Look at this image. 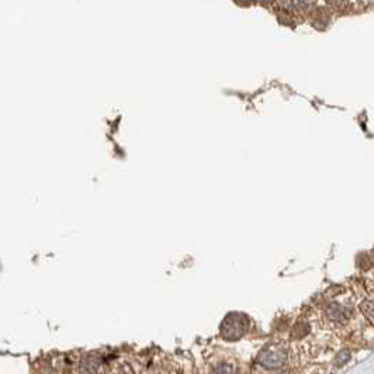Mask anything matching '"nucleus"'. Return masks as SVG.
<instances>
[{
    "label": "nucleus",
    "mask_w": 374,
    "mask_h": 374,
    "mask_svg": "<svg viewBox=\"0 0 374 374\" xmlns=\"http://www.w3.org/2000/svg\"><path fill=\"white\" fill-rule=\"evenodd\" d=\"M246 329V321L239 315H232L227 318L222 325V335L227 339H237L243 335Z\"/></svg>",
    "instance_id": "nucleus-1"
},
{
    "label": "nucleus",
    "mask_w": 374,
    "mask_h": 374,
    "mask_svg": "<svg viewBox=\"0 0 374 374\" xmlns=\"http://www.w3.org/2000/svg\"><path fill=\"white\" fill-rule=\"evenodd\" d=\"M288 6L293 9H303L312 3V0H287Z\"/></svg>",
    "instance_id": "nucleus-3"
},
{
    "label": "nucleus",
    "mask_w": 374,
    "mask_h": 374,
    "mask_svg": "<svg viewBox=\"0 0 374 374\" xmlns=\"http://www.w3.org/2000/svg\"><path fill=\"white\" fill-rule=\"evenodd\" d=\"M286 357H287V355H286L284 350L274 347V349L263 352L259 356V363L263 367H268V369H278V367L284 366Z\"/></svg>",
    "instance_id": "nucleus-2"
}]
</instances>
